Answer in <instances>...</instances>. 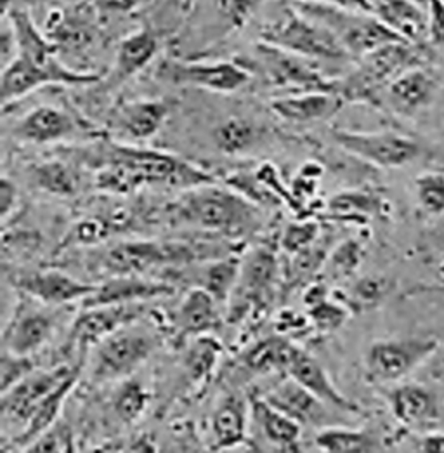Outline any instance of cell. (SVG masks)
<instances>
[{
    "mask_svg": "<svg viewBox=\"0 0 444 453\" xmlns=\"http://www.w3.org/2000/svg\"><path fill=\"white\" fill-rule=\"evenodd\" d=\"M171 221L203 231L238 238L256 233L263 225L261 207L234 189L203 184L186 189L167 209Z\"/></svg>",
    "mask_w": 444,
    "mask_h": 453,
    "instance_id": "obj_1",
    "label": "cell"
},
{
    "mask_svg": "<svg viewBox=\"0 0 444 453\" xmlns=\"http://www.w3.org/2000/svg\"><path fill=\"white\" fill-rule=\"evenodd\" d=\"M429 56L422 44L393 42L359 59L346 77L337 79V92L346 103H366L379 106L386 88L411 66L427 63Z\"/></svg>",
    "mask_w": 444,
    "mask_h": 453,
    "instance_id": "obj_2",
    "label": "cell"
},
{
    "mask_svg": "<svg viewBox=\"0 0 444 453\" xmlns=\"http://www.w3.org/2000/svg\"><path fill=\"white\" fill-rule=\"evenodd\" d=\"M261 41L318 63L346 65L355 61L325 25L301 12L292 4L267 23L261 32Z\"/></svg>",
    "mask_w": 444,
    "mask_h": 453,
    "instance_id": "obj_3",
    "label": "cell"
},
{
    "mask_svg": "<svg viewBox=\"0 0 444 453\" xmlns=\"http://www.w3.org/2000/svg\"><path fill=\"white\" fill-rule=\"evenodd\" d=\"M292 5L325 25L355 61L380 47L402 41L375 12L342 9L321 0H292Z\"/></svg>",
    "mask_w": 444,
    "mask_h": 453,
    "instance_id": "obj_4",
    "label": "cell"
},
{
    "mask_svg": "<svg viewBox=\"0 0 444 453\" xmlns=\"http://www.w3.org/2000/svg\"><path fill=\"white\" fill-rule=\"evenodd\" d=\"M103 148V164L117 162L129 167L139 176L144 186L164 184L179 189H191L216 182V178L211 173L171 153L117 142H108Z\"/></svg>",
    "mask_w": 444,
    "mask_h": 453,
    "instance_id": "obj_5",
    "label": "cell"
},
{
    "mask_svg": "<svg viewBox=\"0 0 444 453\" xmlns=\"http://www.w3.org/2000/svg\"><path fill=\"white\" fill-rule=\"evenodd\" d=\"M160 346V335L149 326L127 325L94 346L90 375L96 382L126 379Z\"/></svg>",
    "mask_w": 444,
    "mask_h": 453,
    "instance_id": "obj_6",
    "label": "cell"
},
{
    "mask_svg": "<svg viewBox=\"0 0 444 453\" xmlns=\"http://www.w3.org/2000/svg\"><path fill=\"white\" fill-rule=\"evenodd\" d=\"M101 79V73L70 70L57 58L42 65L25 56H16V59L2 68V108L5 111L11 103H16L45 86H90L97 84Z\"/></svg>",
    "mask_w": 444,
    "mask_h": 453,
    "instance_id": "obj_7",
    "label": "cell"
},
{
    "mask_svg": "<svg viewBox=\"0 0 444 453\" xmlns=\"http://www.w3.org/2000/svg\"><path fill=\"white\" fill-rule=\"evenodd\" d=\"M254 54L252 63L274 88L294 92L337 91V79L326 77L318 61L263 41L256 46Z\"/></svg>",
    "mask_w": 444,
    "mask_h": 453,
    "instance_id": "obj_8",
    "label": "cell"
},
{
    "mask_svg": "<svg viewBox=\"0 0 444 453\" xmlns=\"http://www.w3.org/2000/svg\"><path fill=\"white\" fill-rule=\"evenodd\" d=\"M155 77L172 86L233 94L250 82L252 72L238 61H186L171 58L158 65Z\"/></svg>",
    "mask_w": 444,
    "mask_h": 453,
    "instance_id": "obj_9",
    "label": "cell"
},
{
    "mask_svg": "<svg viewBox=\"0 0 444 453\" xmlns=\"http://www.w3.org/2000/svg\"><path fill=\"white\" fill-rule=\"evenodd\" d=\"M440 348L438 339L404 337L373 342L364 355L366 377L377 384H394L427 362Z\"/></svg>",
    "mask_w": 444,
    "mask_h": 453,
    "instance_id": "obj_10",
    "label": "cell"
},
{
    "mask_svg": "<svg viewBox=\"0 0 444 453\" xmlns=\"http://www.w3.org/2000/svg\"><path fill=\"white\" fill-rule=\"evenodd\" d=\"M278 256L269 245L254 249L247 259H241L240 280L229 299V321H241L250 313L266 308L278 283Z\"/></svg>",
    "mask_w": 444,
    "mask_h": 453,
    "instance_id": "obj_11",
    "label": "cell"
},
{
    "mask_svg": "<svg viewBox=\"0 0 444 453\" xmlns=\"http://www.w3.org/2000/svg\"><path fill=\"white\" fill-rule=\"evenodd\" d=\"M332 139L349 155L380 169L404 167L415 162L424 151V146L417 139L391 131L356 133L333 129Z\"/></svg>",
    "mask_w": 444,
    "mask_h": 453,
    "instance_id": "obj_12",
    "label": "cell"
},
{
    "mask_svg": "<svg viewBox=\"0 0 444 453\" xmlns=\"http://www.w3.org/2000/svg\"><path fill=\"white\" fill-rule=\"evenodd\" d=\"M77 365H59L50 370L32 372L27 379L16 384L7 393H2L0 398V411L2 420L9 424H16L25 429L34 411L42 403L45 396L57 388Z\"/></svg>",
    "mask_w": 444,
    "mask_h": 453,
    "instance_id": "obj_13",
    "label": "cell"
},
{
    "mask_svg": "<svg viewBox=\"0 0 444 453\" xmlns=\"http://www.w3.org/2000/svg\"><path fill=\"white\" fill-rule=\"evenodd\" d=\"M440 89L441 77L427 63L417 65L386 88L380 104L386 103L391 111L401 117H415L436 101Z\"/></svg>",
    "mask_w": 444,
    "mask_h": 453,
    "instance_id": "obj_14",
    "label": "cell"
},
{
    "mask_svg": "<svg viewBox=\"0 0 444 453\" xmlns=\"http://www.w3.org/2000/svg\"><path fill=\"white\" fill-rule=\"evenodd\" d=\"M174 294L176 287L164 280H151L141 274H113L96 285L94 292L82 301V308L149 303Z\"/></svg>",
    "mask_w": 444,
    "mask_h": 453,
    "instance_id": "obj_15",
    "label": "cell"
},
{
    "mask_svg": "<svg viewBox=\"0 0 444 453\" xmlns=\"http://www.w3.org/2000/svg\"><path fill=\"white\" fill-rule=\"evenodd\" d=\"M144 313L146 303L88 308L75 318L70 332V341L80 349H88L90 346L99 344L113 332L139 321L144 317Z\"/></svg>",
    "mask_w": 444,
    "mask_h": 453,
    "instance_id": "obj_16",
    "label": "cell"
},
{
    "mask_svg": "<svg viewBox=\"0 0 444 453\" xmlns=\"http://www.w3.org/2000/svg\"><path fill=\"white\" fill-rule=\"evenodd\" d=\"M56 317L44 308L21 301L4 328V349L16 355H34L52 337Z\"/></svg>",
    "mask_w": 444,
    "mask_h": 453,
    "instance_id": "obj_17",
    "label": "cell"
},
{
    "mask_svg": "<svg viewBox=\"0 0 444 453\" xmlns=\"http://www.w3.org/2000/svg\"><path fill=\"white\" fill-rule=\"evenodd\" d=\"M12 285L28 299L44 306H63L84 301L96 288V285L80 281L57 270L23 273L12 278Z\"/></svg>",
    "mask_w": 444,
    "mask_h": 453,
    "instance_id": "obj_18",
    "label": "cell"
},
{
    "mask_svg": "<svg viewBox=\"0 0 444 453\" xmlns=\"http://www.w3.org/2000/svg\"><path fill=\"white\" fill-rule=\"evenodd\" d=\"M88 129H90V126L82 124L70 111L52 104H42L30 110L23 119H19V122L12 129V134L23 142L50 144L73 137L80 131Z\"/></svg>",
    "mask_w": 444,
    "mask_h": 453,
    "instance_id": "obj_19",
    "label": "cell"
},
{
    "mask_svg": "<svg viewBox=\"0 0 444 453\" xmlns=\"http://www.w3.org/2000/svg\"><path fill=\"white\" fill-rule=\"evenodd\" d=\"M346 101L337 91L292 92L269 101L271 111L290 124H314L335 117Z\"/></svg>",
    "mask_w": 444,
    "mask_h": 453,
    "instance_id": "obj_20",
    "label": "cell"
},
{
    "mask_svg": "<svg viewBox=\"0 0 444 453\" xmlns=\"http://www.w3.org/2000/svg\"><path fill=\"white\" fill-rule=\"evenodd\" d=\"M174 104L176 103L167 97L126 101L113 113L115 127L137 141L151 139L164 127Z\"/></svg>",
    "mask_w": 444,
    "mask_h": 453,
    "instance_id": "obj_21",
    "label": "cell"
},
{
    "mask_svg": "<svg viewBox=\"0 0 444 453\" xmlns=\"http://www.w3.org/2000/svg\"><path fill=\"white\" fill-rule=\"evenodd\" d=\"M264 398L301 426L328 427L332 424V415L326 410V403L292 377L272 388Z\"/></svg>",
    "mask_w": 444,
    "mask_h": 453,
    "instance_id": "obj_22",
    "label": "cell"
},
{
    "mask_svg": "<svg viewBox=\"0 0 444 453\" xmlns=\"http://www.w3.org/2000/svg\"><path fill=\"white\" fill-rule=\"evenodd\" d=\"M287 373L301 386H304L308 391H311L321 402H325L328 407L337 408L346 413H356L359 410L356 403L337 389L323 365L316 362L311 355H308L301 348L295 349L292 362L287 368Z\"/></svg>",
    "mask_w": 444,
    "mask_h": 453,
    "instance_id": "obj_23",
    "label": "cell"
},
{
    "mask_svg": "<svg viewBox=\"0 0 444 453\" xmlns=\"http://www.w3.org/2000/svg\"><path fill=\"white\" fill-rule=\"evenodd\" d=\"M394 418L408 429H425L440 417L436 396L420 384H400L387 393Z\"/></svg>",
    "mask_w": 444,
    "mask_h": 453,
    "instance_id": "obj_24",
    "label": "cell"
},
{
    "mask_svg": "<svg viewBox=\"0 0 444 453\" xmlns=\"http://www.w3.org/2000/svg\"><path fill=\"white\" fill-rule=\"evenodd\" d=\"M219 303L202 287H193L180 301L174 315V330L179 339L211 334L221 325Z\"/></svg>",
    "mask_w": 444,
    "mask_h": 453,
    "instance_id": "obj_25",
    "label": "cell"
},
{
    "mask_svg": "<svg viewBox=\"0 0 444 453\" xmlns=\"http://www.w3.org/2000/svg\"><path fill=\"white\" fill-rule=\"evenodd\" d=\"M373 12L406 42L427 41V7L417 0H371Z\"/></svg>",
    "mask_w": 444,
    "mask_h": 453,
    "instance_id": "obj_26",
    "label": "cell"
},
{
    "mask_svg": "<svg viewBox=\"0 0 444 453\" xmlns=\"http://www.w3.org/2000/svg\"><path fill=\"white\" fill-rule=\"evenodd\" d=\"M160 50V37L157 30L149 27H141L126 35L117 47L115 66H113V81L115 84H122L141 73L151 61L157 58Z\"/></svg>",
    "mask_w": 444,
    "mask_h": 453,
    "instance_id": "obj_27",
    "label": "cell"
},
{
    "mask_svg": "<svg viewBox=\"0 0 444 453\" xmlns=\"http://www.w3.org/2000/svg\"><path fill=\"white\" fill-rule=\"evenodd\" d=\"M250 400L240 393L224 396L211 418L214 450H229L247 440Z\"/></svg>",
    "mask_w": 444,
    "mask_h": 453,
    "instance_id": "obj_28",
    "label": "cell"
},
{
    "mask_svg": "<svg viewBox=\"0 0 444 453\" xmlns=\"http://www.w3.org/2000/svg\"><path fill=\"white\" fill-rule=\"evenodd\" d=\"M80 375H82V365L79 363L75 370L57 388H54L34 411L25 429L14 438V450L23 452L30 443H34L42 433L61 418V410L65 407L72 391L75 389Z\"/></svg>",
    "mask_w": 444,
    "mask_h": 453,
    "instance_id": "obj_29",
    "label": "cell"
},
{
    "mask_svg": "<svg viewBox=\"0 0 444 453\" xmlns=\"http://www.w3.org/2000/svg\"><path fill=\"white\" fill-rule=\"evenodd\" d=\"M250 410L256 422L261 426L267 441L283 450H295L301 440V424L271 405L263 396H250Z\"/></svg>",
    "mask_w": 444,
    "mask_h": 453,
    "instance_id": "obj_30",
    "label": "cell"
},
{
    "mask_svg": "<svg viewBox=\"0 0 444 453\" xmlns=\"http://www.w3.org/2000/svg\"><path fill=\"white\" fill-rule=\"evenodd\" d=\"M387 202L377 191L368 189H353L335 195L328 202V211L337 219H348L351 223L364 225L371 218L386 216Z\"/></svg>",
    "mask_w": 444,
    "mask_h": 453,
    "instance_id": "obj_31",
    "label": "cell"
},
{
    "mask_svg": "<svg viewBox=\"0 0 444 453\" xmlns=\"http://www.w3.org/2000/svg\"><path fill=\"white\" fill-rule=\"evenodd\" d=\"M332 249H333V238L321 236L316 243H312L311 247L294 254L285 274V285H283L285 294H290L301 287H308L319 276V273L323 272V266Z\"/></svg>",
    "mask_w": 444,
    "mask_h": 453,
    "instance_id": "obj_32",
    "label": "cell"
},
{
    "mask_svg": "<svg viewBox=\"0 0 444 453\" xmlns=\"http://www.w3.org/2000/svg\"><path fill=\"white\" fill-rule=\"evenodd\" d=\"M394 283L382 274H368L355 280L349 288L337 294V299L351 311V315H363L377 310L393 292Z\"/></svg>",
    "mask_w": 444,
    "mask_h": 453,
    "instance_id": "obj_33",
    "label": "cell"
},
{
    "mask_svg": "<svg viewBox=\"0 0 444 453\" xmlns=\"http://www.w3.org/2000/svg\"><path fill=\"white\" fill-rule=\"evenodd\" d=\"M295 349L297 346L283 335L266 337L245 351L243 365L254 373L287 372Z\"/></svg>",
    "mask_w": 444,
    "mask_h": 453,
    "instance_id": "obj_34",
    "label": "cell"
},
{
    "mask_svg": "<svg viewBox=\"0 0 444 453\" xmlns=\"http://www.w3.org/2000/svg\"><path fill=\"white\" fill-rule=\"evenodd\" d=\"M241 273V257L236 254H227L209 261L203 268L198 287L205 288L219 304L231 299Z\"/></svg>",
    "mask_w": 444,
    "mask_h": 453,
    "instance_id": "obj_35",
    "label": "cell"
},
{
    "mask_svg": "<svg viewBox=\"0 0 444 453\" xmlns=\"http://www.w3.org/2000/svg\"><path fill=\"white\" fill-rule=\"evenodd\" d=\"M314 445L323 452H377L384 449L380 438L370 431L337 426L323 427L316 434Z\"/></svg>",
    "mask_w": 444,
    "mask_h": 453,
    "instance_id": "obj_36",
    "label": "cell"
},
{
    "mask_svg": "<svg viewBox=\"0 0 444 453\" xmlns=\"http://www.w3.org/2000/svg\"><path fill=\"white\" fill-rule=\"evenodd\" d=\"M222 357V344L212 335H198L186 348L182 366L191 384L205 382L216 370Z\"/></svg>",
    "mask_w": 444,
    "mask_h": 453,
    "instance_id": "obj_37",
    "label": "cell"
},
{
    "mask_svg": "<svg viewBox=\"0 0 444 453\" xmlns=\"http://www.w3.org/2000/svg\"><path fill=\"white\" fill-rule=\"evenodd\" d=\"M259 127L243 117H229L214 131L216 148L224 155H241L259 141Z\"/></svg>",
    "mask_w": 444,
    "mask_h": 453,
    "instance_id": "obj_38",
    "label": "cell"
},
{
    "mask_svg": "<svg viewBox=\"0 0 444 453\" xmlns=\"http://www.w3.org/2000/svg\"><path fill=\"white\" fill-rule=\"evenodd\" d=\"M32 180L39 189H42L49 195L68 198L77 195L79 181L73 171L65 164L57 160H47L42 164H37L30 169Z\"/></svg>",
    "mask_w": 444,
    "mask_h": 453,
    "instance_id": "obj_39",
    "label": "cell"
},
{
    "mask_svg": "<svg viewBox=\"0 0 444 453\" xmlns=\"http://www.w3.org/2000/svg\"><path fill=\"white\" fill-rule=\"evenodd\" d=\"M364 252V242L359 238H348L339 242L328 254V259L321 272L323 278H330L335 281L351 278L359 270Z\"/></svg>",
    "mask_w": 444,
    "mask_h": 453,
    "instance_id": "obj_40",
    "label": "cell"
},
{
    "mask_svg": "<svg viewBox=\"0 0 444 453\" xmlns=\"http://www.w3.org/2000/svg\"><path fill=\"white\" fill-rule=\"evenodd\" d=\"M149 403V395L141 380L137 379H127L119 386V389L113 395L111 407L115 415L124 424H134L137 422Z\"/></svg>",
    "mask_w": 444,
    "mask_h": 453,
    "instance_id": "obj_41",
    "label": "cell"
},
{
    "mask_svg": "<svg viewBox=\"0 0 444 453\" xmlns=\"http://www.w3.org/2000/svg\"><path fill=\"white\" fill-rule=\"evenodd\" d=\"M226 184L259 207H276L281 203V200L256 176V173H234L226 178Z\"/></svg>",
    "mask_w": 444,
    "mask_h": 453,
    "instance_id": "obj_42",
    "label": "cell"
},
{
    "mask_svg": "<svg viewBox=\"0 0 444 453\" xmlns=\"http://www.w3.org/2000/svg\"><path fill=\"white\" fill-rule=\"evenodd\" d=\"M75 450L73 431L66 420L59 418L21 453H68Z\"/></svg>",
    "mask_w": 444,
    "mask_h": 453,
    "instance_id": "obj_43",
    "label": "cell"
},
{
    "mask_svg": "<svg viewBox=\"0 0 444 453\" xmlns=\"http://www.w3.org/2000/svg\"><path fill=\"white\" fill-rule=\"evenodd\" d=\"M120 226L117 218L111 216V219H104L99 216H92L80 219L75 226L72 227L66 242L63 247H70V245H97L101 242H104L113 231Z\"/></svg>",
    "mask_w": 444,
    "mask_h": 453,
    "instance_id": "obj_44",
    "label": "cell"
},
{
    "mask_svg": "<svg viewBox=\"0 0 444 453\" xmlns=\"http://www.w3.org/2000/svg\"><path fill=\"white\" fill-rule=\"evenodd\" d=\"M308 317L312 328L321 334H332L344 326L351 317V311L339 299H325L308 308Z\"/></svg>",
    "mask_w": 444,
    "mask_h": 453,
    "instance_id": "obj_45",
    "label": "cell"
},
{
    "mask_svg": "<svg viewBox=\"0 0 444 453\" xmlns=\"http://www.w3.org/2000/svg\"><path fill=\"white\" fill-rule=\"evenodd\" d=\"M417 200L429 216H444V174L425 173L415 181Z\"/></svg>",
    "mask_w": 444,
    "mask_h": 453,
    "instance_id": "obj_46",
    "label": "cell"
},
{
    "mask_svg": "<svg viewBox=\"0 0 444 453\" xmlns=\"http://www.w3.org/2000/svg\"><path fill=\"white\" fill-rule=\"evenodd\" d=\"M319 238H321V225L314 219H308V221L304 219V221L290 223L283 229L279 245L287 254L294 256L311 247L312 243H316Z\"/></svg>",
    "mask_w": 444,
    "mask_h": 453,
    "instance_id": "obj_47",
    "label": "cell"
},
{
    "mask_svg": "<svg viewBox=\"0 0 444 453\" xmlns=\"http://www.w3.org/2000/svg\"><path fill=\"white\" fill-rule=\"evenodd\" d=\"M32 372H35L32 355H16L4 349L0 357V395L12 389Z\"/></svg>",
    "mask_w": 444,
    "mask_h": 453,
    "instance_id": "obj_48",
    "label": "cell"
},
{
    "mask_svg": "<svg viewBox=\"0 0 444 453\" xmlns=\"http://www.w3.org/2000/svg\"><path fill=\"white\" fill-rule=\"evenodd\" d=\"M261 0H214V14L227 32L241 28L256 12Z\"/></svg>",
    "mask_w": 444,
    "mask_h": 453,
    "instance_id": "obj_49",
    "label": "cell"
},
{
    "mask_svg": "<svg viewBox=\"0 0 444 453\" xmlns=\"http://www.w3.org/2000/svg\"><path fill=\"white\" fill-rule=\"evenodd\" d=\"M254 173H256V176H257L261 181L264 182L267 188L281 200V203H287L294 212L301 214V212L306 209V203L301 202V200L294 195L292 188H287V184L281 181L279 173H278V169H276L272 164L266 162V164L259 165Z\"/></svg>",
    "mask_w": 444,
    "mask_h": 453,
    "instance_id": "obj_50",
    "label": "cell"
},
{
    "mask_svg": "<svg viewBox=\"0 0 444 453\" xmlns=\"http://www.w3.org/2000/svg\"><path fill=\"white\" fill-rule=\"evenodd\" d=\"M427 7L429 34L427 41L436 47H444V0H424Z\"/></svg>",
    "mask_w": 444,
    "mask_h": 453,
    "instance_id": "obj_51",
    "label": "cell"
},
{
    "mask_svg": "<svg viewBox=\"0 0 444 453\" xmlns=\"http://www.w3.org/2000/svg\"><path fill=\"white\" fill-rule=\"evenodd\" d=\"M18 56V39L14 27L7 16L2 19V28H0V63L2 68H5L12 59Z\"/></svg>",
    "mask_w": 444,
    "mask_h": 453,
    "instance_id": "obj_52",
    "label": "cell"
},
{
    "mask_svg": "<svg viewBox=\"0 0 444 453\" xmlns=\"http://www.w3.org/2000/svg\"><path fill=\"white\" fill-rule=\"evenodd\" d=\"M18 205V188L14 181H11L7 176H2L0 181V218L4 223L14 214Z\"/></svg>",
    "mask_w": 444,
    "mask_h": 453,
    "instance_id": "obj_53",
    "label": "cell"
},
{
    "mask_svg": "<svg viewBox=\"0 0 444 453\" xmlns=\"http://www.w3.org/2000/svg\"><path fill=\"white\" fill-rule=\"evenodd\" d=\"M276 326L279 328L281 334L288 335V334H302L306 332L308 326H312L310 317H302L299 315L297 311H292V310H285L279 313L278 321H276Z\"/></svg>",
    "mask_w": 444,
    "mask_h": 453,
    "instance_id": "obj_54",
    "label": "cell"
},
{
    "mask_svg": "<svg viewBox=\"0 0 444 453\" xmlns=\"http://www.w3.org/2000/svg\"><path fill=\"white\" fill-rule=\"evenodd\" d=\"M418 450L429 453H444L443 431H429L420 438Z\"/></svg>",
    "mask_w": 444,
    "mask_h": 453,
    "instance_id": "obj_55",
    "label": "cell"
},
{
    "mask_svg": "<svg viewBox=\"0 0 444 453\" xmlns=\"http://www.w3.org/2000/svg\"><path fill=\"white\" fill-rule=\"evenodd\" d=\"M141 0H97V5L101 11L104 12H113V14H120V12H129L134 7L139 4Z\"/></svg>",
    "mask_w": 444,
    "mask_h": 453,
    "instance_id": "obj_56",
    "label": "cell"
},
{
    "mask_svg": "<svg viewBox=\"0 0 444 453\" xmlns=\"http://www.w3.org/2000/svg\"><path fill=\"white\" fill-rule=\"evenodd\" d=\"M321 2L332 4V5H335V7H342V9L373 12V4H371V0H321Z\"/></svg>",
    "mask_w": 444,
    "mask_h": 453,
    "instance_id": "obj_57",
    "label": "cell"
},
{
    "mask_svg": "<svg viewBox=\"0 0 444 453\" xmlns=\"http://www.w3.org/2000/svg\"><path fill=\"white\" fill-rule=\"evenodd\" d=\"M157 449L158 447L155 445L153 438L148 436V434H141V436L134 438V440H131V445L127 447V450H131V452H153Z\"/></svg>",
    "mask_w": 444,
    "mask_h": 453,
    "instance_id": "obj_58",
    "label": "cell"
},
{
    "mask_svg": "<svg viewBox=\"0 0 444 453\" xmlns=\"http://www.w3.org/2000/svg\"><path fill=\"white\" fill-rule=\"evenodd\" d=\"M443 273H444V265H443Z\"/></svg>",
    "mask_w": 444,
    "mask_h": 453,
    "instance_id": "obj_59",
    "label": "cell"
}]
</instances>
